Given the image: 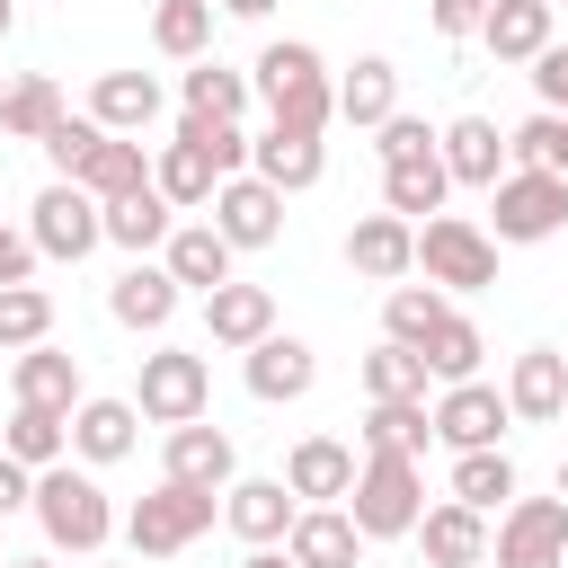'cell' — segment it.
I'll use <instances>...</instances> for the list:
<instances>
[{"label":"cell","mask_w":568,"mask_h":568,"mask_svg":"<svg viewBox=\"0 0 568 568\" xmlns=\"http://www.w3.org/2000/svg\"><path fill=\"white\" fill-rule=\"evenodd\" d=\"M488 213H497L488 240L532 248V240H550V231L568 222V178H550V169H506V178L488 186Z\"/></svg>","instance_id":"6"},{"label":"cell","mask_w":568,"mask_h":568,"mask_svg":"<svg viewBox=\"0 0 568 568\" xmlns=\"http://www.w3.org/2000/svg\"><path fill=\"white\" fill-rule=\"evenodd\" d=\"M0 89H9V80H0Z\"/></svg>","instance_id":"59"},{"label":"cell","mask_w":568,"mask_h":568,"mask_svg":"<svg viewBox=\"0 0 568 568\" xmlns=\"http://www.w3.org/2000/svg\"><path fill=\"white\" fill-rule=\"evenodd\" d=\"M248 89H257V98H266V115H275V124H293V133H328V124H337V80H328V62H320L302 36L266 44V53H257V71H248Z\"/></svg>","instance_id":"1"},{"label":"cell","mask_w":568,"mask_h":568,"mask_svg":"<svg viewBox=\"0 0 568 568\" xmlns=\"http://www.w3.org/2000/svg\"><path fill=\"white\" fill-rule=\"evenodd\" d=\"M355 470H364V462H355L337 435H302V444L284 453V488L311 497V506H337V497L355 488Z\"/></svg>","instance_id":"19"},{"label":"cell","mask_w":568,"mask_h":568,"mask_svg":"<svg viewBox=\"0 0 568 568\" xmlns=\"http://www.w3.org/2000/svg\"><path fill=\"white\" fill-rule=\"evenodd\" d=\"M444 311H453V302H444L435 284H390V293H382V337H399V346H426V337L444 328Z\"/></svg>","instance_id":"39"},{"label":"cell","mask_w":568,"mask_h":568,"mask_svg":"<svg viewBox=\"0 0 568 568\" xmlns=\"http://www.w3.org/2000/svg\"><path fill=\"white\" fill-rule=\"evenodd\" d=\"M479 44H488L497 62H541V53H550V0H488Z\"/></svg>","instance_id":"28"},{"label":"cell","mask_w":568,"mask_h":568,"mask_svg":"<svg viewBox=\"0 0 568 568\" xmlns=\"http://www.w3.org/2000/svg\"><path fill=\"white\" fill-rule=\"evenodd\" d=\"M240 568H293V550H248Z\"/></svg>","instance_id":"52"},{"label":"cell","mask_w":568,"mask_h":568,"mask_svg":"<svg viewBox=\"0 0 568 568\" xmlns=\"http://www.w3.org/2000/svg\"><path fill=\"white\" fill-rule=\"evenodd\" d=\"M204 399H213V373H204V355H186V346H160V355H142L133 408H142L151 426H195V417H204Z\"/></svg>","instance_id":"7"},{"label":"cell","mask_w":568,"mask_h":568,"mask_svg":"<svg viewBox=\"0 0 568 568\" xmlns=\"http://www.w3.org/2000/svg\"><path fill=\"white\" fill-rule=\"evenodd\" d=\"M36 524H44V541L53 550H71V559H98L106 550V532H115V506H106V488L89 479V470H36Z\"/></svg>","instance_id":"2"},{"label":"cell","mask_w":568,"mask_h":568,"mask_svg":"<svg viewBox=\"0 0 568 568\" xmlns=\"http://www.w3.org/2000/svg\"><path fill=\"white\" fill-rule=\"evenodd\" d=\"M27 240H36L44 257H71V266H80V257H89V248L106 240V204H98L89 186L53 178V186L36 195V231H27Z\"/></svg>","instance_id":"9"},{"label":"cell","mask_w":568,"mask_h":568,"mask_svg":"<svg viewBox=\"0 0 568 568\" xmlns=\"http://www.w3.org/2000/svg\"><path fill=\"white\" fill-rule=\"evenodd\" d=\"M169 231H178V204H169L160 186H142V195H124V204H106V240H115V248H133V257H151V248H169Z\"/></svg>","instance_id":"34"},{"label":"cell","mask_w":568,"mask_h":568,"mask_svg":"<svg viewBox=\"0 0 568 568\" xmlns=\"http://www.w3.org/2000/svg\"><path fill=\"white\" fill-rule=\"evenodd\" d=\"M62 115H71V106H62L53 71H18V80L0 89V133H9V142H44Z\"/></svg>","instance_id":"32"},{"label":"cell","mask_w":568,"mask_h":568,"mask_svg":"<svg viewBox=\"0 0 568 568\" xmlns=\"http://www.w3.org/2000/svg\"><path fill=\"white\" fill-rule=\"evenodd\" d=\"M62 444H71V417L62 408H9V426H0V453L27 462V470H53Z\"/></svg>","instance_id":"35"},{"label":"cell","mask_w":568,"mask_h":568,"mask_svg":"<svg viewBox=\"0 0 568 568\" xmlns=\"http://www.w3.org/2000/svg\"><path fill=\"white\" fill-rule=\"evenodd\" d=\"M346 515H355V532H364V541H399V532H417V515H426L417 462L364 453V470H355V488H346Z\"/></svg>","instance_id":"3"},{"label":"cell","mask_w":568,"mask_h":568,"mask_svg":"<svg viewBox=\"0 0 568 568\" xmlns=\"http://www.w3.org/2000/svg\"><path fill=\"white\" fill-rule=\"evenodd\" d=\"M355 435H364V453H390V462H417V453L435 444V408H426V399H373Z\"/></svg>","instance_id":"31"},{"label":"cell","mask_w":568,"mask_h":568,"mask_svg":"<svg viewBox=\"0 0 568 568\" xmlns=\"http://www.w3.org/2000/svg\"><path fill=\"white\" fill-rule=\"evenodd\" d=\"M506 426H515V408H506V390H488V382H453V390L435 399V444H453V453H497Z\"/></svg>","instance_id":"10"},{"label":"cell","mask_w":568,"mask_h":568,"mask_svg":"<svg viewBox=\"0 0 568 568\" xmlns=\"http://www.w3.org/2000/svg\"><path fill=\"white\" fill-rule=\"evenodd\" d=\"M9 515H36V470L0 453V524H9Z\"/></svg>","instance_id":"49"},{"label":"cell","mask_w":568,"mask_h":568,"mask_svg":"<svg viewBox=\"0 0 568 568\" xmlns=\"http://www.w3.org/2000/svg\"><path fill=\"white\" fill-rule=\"evenodd\" d=\"M213 231H222L231 248H275V240H284V195H275L266 178H222V186H213Z\"/></svg>","instance_id":"11"},{"label":"cell","mask_w":568,"mask_h":568,"mask_svg":"<svg viewBox=\"0 0 568 568\" xmlns=\"http://www.w3.org/2000/svg\"><path fill=\"white\" fill-rule=\"evenodd\" d=\"M178 302H186V293H178V275H169V266H151V257H133V266L106 284V311H115L124 328H169V320H178Z\"/></svg>","instance_id":"22"},{"label":"cell","mask_w":568,"mask_h":568,"mask_svg":"<svg viewBox=\"0 0 568 568\" xmlns=\"http://www.w3.org/2000/svg\"><path fill=\"white\" fill-rule=\"evenodd\" d=\"M204 337H213V346H240V355H248L257 337H275V293H266V284H240V275H231L222 293H204Z\"/></svg>","instance_id":"16"},{"label":"cell","mask_w":568,"mask_h":568,"mask_svg":"<svg viewBox=\"0 0 568 568\" xmlns=\"http://www.w3.org/2000/svg\"><path fill=\"white\" fill-rule=\"evenodd\" d=\"M9 27H18V0H0V44H9Z\"/></svg>","instance_id":"54"},{"label":"cell","mask_w":568,"mask_h":568,"mask_svg":"<svg viewBox=\"0 0 568 568\" xmlns=\"http://www.w3.org/2000/svg\"><path fill=\"white\" fill-rule=\"evenodd\" d=\"M559 568H568V559H559Z\"/></svg>","instance_id":"60"},{"label":"cell","mask_w":568,"mask_h":568,"mask_svg":"<svg viewBox=\"0 0 568 568\" xmlns=\"http://www.w3.org/2000/svg\"><path fill=\"white\" fill-rule=\"evenodd\" d=\"M453 497H462L470 515L515 506V462H506V444H497V453H453Z\"/></svg>","instance_id":"42"},{"label":"cell","mask_w":568,"mask_h":568,"mask_svg":"<svg viewBox=\"0 0 568 568\" xmlns=\"http://www.w3.org/2000/svg\"><path fill=\"white\" fill-rule=\"evenodd\" d=\"M222 9H231V18H266L275 0H222Z\"/></svg>","instance_id":"53"},{"label":"cell","mask_w":568,"mask_h":568,"mask_svg":"<svg viewBox=\"0 0 568 568\" xmlns=\"http://www.w3.org/2000/svg\"><path fill=\"white\" fill-rule=\"evenodd\" d=\"M231 257H240V248H231L213 222H178L169 248H160V266L178 275V293H222V284H231Z\"/></svg>","instance_id":"15"},{"label":"cell","mask_w":568,"mask_h":568,"mask_svg":"<svg viewBox=\"0 0 568 568\" xmlns=\"http://www.w3.org/2000/svg\"><path fill=\"white\" fill-rule=\"evenodd\" d=\"M346 266L373 275V284H408V275H417V222H399V213H364V222L346 231Z\"/></svg>","instance_id":"14"},{"label":"cell","mask_w":568,"mask_h":568,"mask_svg":"<svg viewBox=\"0 0 568 568\" xmlns=\"http://www.w3.org/2000/svg\"><path fill=\"white\" fill-rule=\"evenodd\" d=\"M98 142H106V124H98V115H62V124L44 133V160H53V178H80Z\"/></svg>","instance_id":"46"},{"label":"cell","mask_w":568,"mask_h":568,"mask_svg":"<svg viewBox=\"0 0 568 568\" xmlns=\"http://www.w3.org/2000/svg\"><path fill=\"white\" fill-rule=\"evenodd\" d=\"M248 98H257V89H248V71H231V62H213V53H204V62L186 71V115L240 124V115H248Z\"/></svg>","instance_id":"36"},{"label":"cell","mask_w":568,"mask_h":568,"mask_svg":"<svg viewBox=\"0 0 568 568\" xmlns=\"http://www.w3.org/2000/svg\"><path fill=\"white\" fill-rule=\"evenodd\" d=\"M426 355L417 346H399V337H382L373 355H364V399H426Z\"/></svg>","instance_id":"41"},{"label":"cell","mask_w":568,"mask_h":568,"mask_svg":"<svg viewBox=\"0 0 568 568\" xmlns=\"http://www.w3.org/2000/svg\"><path fill=\"white\" fill-rule=\"evenodd\" d=\"M248 178H266L275 195H302V186L328 178V142L320 133H293V124H266L257 151H248Z\"/></svg>","instance_id":"13"},{"label":"cell","mask_w":568,"mask_h":568,"mask_svg":"<svg viewBox=\"0 0 568 568\" xmlns=\"http://www.w3.org/2000/svg\"><path fill=\"white\" fill-rule=\"evenodd\" d=\"M559 497H568V462H559Z\"/></svg>","instance_id":"56"},{"label":"cell","mask_w":568,"mask_h":568,"mask_svg":"<svg viewBox=\"0 0 568 568\" xmlns=\"http://www.w3.org/2000/svg\"><path fill=\"white\" fill-rule=\"evenodd\" d=\"M178 142H186V151H204V160H213V178H248V151H257L240 124H213V115H178Z\"/></svg>","instance_id":"44"},{"label":"cell","mask_w":568,"mask_h":568,"mask_svg":"<svg viewBox=\"0 0 568 568\" xmlns=\"http://www.w3.org/2000/svg\"><path fill=\"white\" fill-rule=\"evenodd\" d=\"M293 515H302V497H293L284 479H231V488H222V524H231L248 550H284Z\"/></svg>","instance_id":"12"},{"label":"cell","mask_w":568,"mask_h":568,"mask_svg":"<svg viewBox=\"0 0 568 568\" xmlns=\"http://www.w3.org/2000/svg\"><path fill=\"white\" fill-rule=\"evenodd\" d=\"M169 479H178V488H213V497H222V488L240 479L231 435H222V426H204V417H195V426H169Z\"/></svg>","instance_id":"18"},{"label":"cell","mask_w":568,"mask_h":568,"mask_svg":"<svg viewBox=\"0 0 568 568\" xmlns=\"http://www.w3.org/2000/svg\"><path fill=\"white\" fill-rule=\"evenodd\" d=\"M213 515H222V497H213V488H178V479H160L151 497H133V506H124V541H133V559H178Z\"/></svg>","instance_id":"4"},{"label":"cell","mask_w":568,"mask_h":568,"mask_svg":"<svg viewBox=\"0 0 568 568\" xmlns=\"http://www.w3.org/2000/svg\"><path fill=\"white\" fill-rule=\"evenodd\" d=\"M151 186H160L178 213H195V204H213V186H222V178H213V160H204V151H186V142H160V160H151Z\"/></svg>","instance_id":"38"},{"label":"cell","mask_w":568,"mask_h":568,"mask_svg":"<svg viewBox=\"0 0 568 568\" xmlns=\"http://www.w3.org/2000/svg\"><path fill=\"white\" fill-rule=\"evenodd\" d=\"M98 568H106V559H98Z\"/></svg>","instance_id":"58"},{"label":"cell","mask_w":568,"mask_h":568,"mask_svg":"<svg viewBox=\"0 0 568 568\" xmlns=\"http://www.w3.org/2000/svg\"><path fill=\"white\" fill-rule=\"evenodd\" d=\"M435 142H444V133H435V124H417V115H390V124L373 133V151H382V169H399V160H426Z\"/></svg>","instance_id":"47"},{"label":"cell","mask_w":568,"mask_h":568,"mask_svg":"<svg viewBox=\"0 0 568 568\" xmlns=\"http://www.w3.org/2000/svg\"><path fill=\"white\" fill-rule=\"evenodd\" d=\"M506 408H515L524 426H550V417L568 408V355H559V346H524L515 373H506Z\"/></svg>","instance_id":"17"},{"label":"cell","mask_w":568,"mask_h":568,"mask_svg":"<svg viewBox=\"0 0 568 568\" xmlns=\"http://www.w3.org/2000/svg\"><path fill=\"white\" fill-rule=\"evenodd\" d=\"M0 568H9V550H0Z\"/></svg>","instance_id":"57"},{"label":"cell","mask_w":568,"mask_h":568,"mask_svg":"<svg viewBox=\"0 0 568 568\" xmlns=\"http://www.w3.org/2000/svg\"><path fill=\"white\" fill-rule=\"evenodd\" d=\"M417 355H426V373H435V382L453 390V382H479V355H488V337H479V328H470L462 311H444V328H435V337H426Z\"/></svg>","instance_id":"40"},{"label":"cell","mask_w":568,"mask_h":568,"mask_svg":"<svg viewBox=\"0 0 568 568\" xmlns=\"http://www.w3.org/2000/svg\"><path fill=\"white\" fill-rule=\"evenodd\" d=\"M36 257H44V248H36L27 231H0V284H36Z\"/></svg>","instance_id":"51"},{"label":"cell","mask_w":568,"mask_h":568,"mask_svg":"<svg viewBox=\"0 0 568 568\" xmlns=\"http://www.w3.org/2000/svg\"><path fill=\"white\" fill-rule=\"evenodd\" d=\"M311 382H320V355H311L302 337H284V328H275V337H257V346H248V399H266V408H275V399H302Z\"/></svg>","instance_id":"23"},{"label":"cell","mask_w":568,"mask_h":568,"mask_svg":"<svg viewBox=\"0 0 568 568\" xmlns=\"http://www.w3.org/2000/svg\"><path fill=\"white\" fill-rule=\"evenodd\" d=\"M417 266L435 293H479V284H497V240L470 213H435V222H417Z\"/></svg>","instance_id":"5"},{"label":"cell","mask_w":568,"mask_h":568,"mask_svg":"<svg viewBox=\"0 0 568 568\" xmlns=\"http://www.w3.org/2000/svg\"><path fill=\"white\" fill-rule=\"evenodd\" d=\"M133 435H142V408H133V399H80V408H71V453L98 462V470L124 462Z\"/></svg>","instance_id":"27"},{"label":"cell","mask_w":568,"mask_h":568,"mask_svg":"<svg viewBox=\"0 0 568 568\" xmlns=\"http://www.w3.org/2000/svg\"><path fill=\"white\" fill-rule=\"evenodd\" d=\"M444 195H453L444 142H435L426 160H399V169H382V213H399V222H435V213H444Z\"/></svg>","instance_id":"26"},{"label":"cell","mask_w":568,"mask_h":568,"mask_svg":"<svg viewBox=\"0 0 568 568\" xmlns=\"http://www.w3.org/2000/svg\"><path fill=\"white\" fill-rule=\"evenodd\" d=\"M506 151H515V169H550V178H568V115H524L515 133H506Z\"/></svg>","instance_id":"45"},{"label":"cell","mask_w":568,"mask_h":568,"mask_svg":"<svg viewBox=\"0 0 568 568\" xmlns=\"http://www.w3.org/2000/svg\"><path fill=\"white\" fill-rule=\"evenodd\" d=\"M532 89H541V106H550V115H568V44H550V53L532 62Z\"/></svg>","instance_id":"50"},{"label":"cell","mask_w":568,"mask_h":568,"mask_svg":"<svg viewBox=\"0 0 568 568\" xmlns=\"http://www.w3.org/2000/svg\"><path fill=\"white\" fill-rule=\"evenodd\" d=\"M444 169H453V186H497L506 178V133L488 115H453L444 124Z\"/></svg>","instance_id":"30"},{"label":"cell","mask_w":568,"mask_h":568,"mask_svg":"<svg viewBox=\"0 0 568 568\" xmlns=\"http://www.w3.org/2000/svg\"><path fill=\"white\" fill-rule=\"evenodd\" d=\"M9 390H18V408H80V355H62L53 337L44 346H27L18 364H9Z\"/></svg>","instance_id":"24"},{"label":"cell","mask_w":568,"mask_h":568,"mask_svg":"<svg viewBox=\"0 0 568 568\" xmlns=\"http://www.w3.org/2000/svg\"><path fill=\"white\" fill-rule=\"evenodd\" d=\"M479 18H488V0H426L435 36H479Z\"/></svg>","instance_id":"48"},{"label":"cell","mask_w":568,"mask_h":568,"mask_svg":"<svg viewBox=\"0 0 568 568\" xmlns=\"http://www.w3.org/2000/svg\"><path fill=\"white\" fill-rule=\"evenodd\" d=\"M497 568H559L568 559V497H515L497 515Z\"/></svg>","instance_id":"8"},{"label":"cell","mask_w":568,"mask_h":568,"mask_svg":"<svg viewBox=\"0 0 568 568\" xmlns=\"http://www.w3.org/2000/svg\"><path fill=\"white\" fill-rule=\"evenodd\" d=\"M71 186H89L98 204H124V195H142V186H151V160H142V142H133V133H106Z\"/></svg>","instance_id":"33"},{"label":"cell","mask_w":568,"mask_h":568,"mask_svg":"<svg viewBox=\"0 0 568 568\" xmlns=\"http://www.w3.org/2000/svg\"><path fill=\"white\" fill-rule=\"evenodd\" d=\"M53 337V293L44 284H0V355H27Z\"/></svg>","instance_id":"43"},{"label":"cell","mask_w":568,"mask_h":568,"mask_svg":"<svg viewBox=\"0 0 568 568\" xmlns=\"http://www.w3.org/2000/svg\"><path fill=\"white\" fill-rule=\"evenodd\" d=\"M9 568H53V559H9Z\"/></svg>","instance_id":"55"},{"label":"cell","mask_w":568,"mask_h":568,"mask_svg":"<svg viewBox=\"0 0 568 568\" xmlns=\"http://www.w3.org/2000/svg\"><path fill=\"white\" fill-rule=\"evenodd\" d=\"M417 550H426V568H479L488 559V515H470L462 497H444V506L417 515Z\"/></svg>","instance_id":"20"},{"label":"cell","mask_w":568,"mask_h":568,"mask_svg":"<svg viewBox=\"0 0 568 568\" xmlns=\"http://www.w3.org/2000/svg\"><path fill=\"white\" fill-rule=\"evenodd\" d=\"M89 115H98L106 133H133V142H142V124L160 115V80H151V71H98V80H89Z\"/></svg>","instance_id":"29"},{"label":"cell","mask_w":568,"mask_h":568,"mask_svg":"<svg viewBox=\"0 0 568 568\" xmlns=\"http://www.w3.org/2000/svg\"><path fill=\"white\" fill-rule=\"evenodd\" d=\"M151 44L169 62H204L213 53V0H160L151 9Z\"/></svg>","instance_id":"37"},{"label":"cell","mask_w":568,"mask_h":568,"mask_svg":"<svg viewBox=\"0 0 568 568\" xmlns=\"http://www.w3.org/2000/svg\"><path fill=\"white\" fill-rule=\"evenodd\" d=\"M284 550H293V568H355L364 559V532H355L346 506H302L293 532H284Z\"/></svg>","instance_id":"21"},{"label":"cell","mask_w":568,"mask_h":568,"mask_svg":"<svg viewBox=\"0 0 568 568\" xmlns=\"http://www.w3.org/2000/svg\"><path fill=\"white\" fill-rule=\"evenodd\" d=\"M390 115H399V62L364 53V62L337 80V124H355V133H382Z\"/></svg>","instance_id":"25"}]
</instances>
